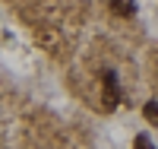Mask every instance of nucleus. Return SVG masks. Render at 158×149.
Instances as JSON below:
<instances>
[{
  "mask_svg": "<svg viewBox=\"0 0 158 149\" xmlns=\"http://www.w3.org/2000/svg\"><path fill=\"white\" fill-rule=\"evenodd\" d=\"M101 89H104V108H108V111H114V108L120 105V83H117V73H114V70H104V83H101Z\"/></svg>",
  "mask_w": 158,
  "mask_h": 149,
  "instance_id": "f257e3e1",
  "label": "nucleus"
},
{
  "mask_svg": "<svg viewBox=\"0 0 158 149\" xmlns=\"http://www.w3.org/2000/svg\"><path fill=\"white\" fill-rule=\"evenodd\" d=\"M111 7H114L117 16H133V13H136V3H133V0H111Z\"/></svg>",
  "mask_w": 158,
  "mask_h": 149,
  "instance_id": "f03ea898",
  "label": "nucleus"
},
{
  "mask_svg": "<svg viewBox=\"0 0 158 149\" xmlns=\"http://www.w3.org/2000/svg\"><path fill=\"white\" fill-rule=\"evenodd\" d=\"M142 114H146V121H152V124H158V102H149L146 108H142Z\"/></svg>",
  "mask_w": 158,
  "mask_h": 149,
  "instance_id": "7ed1b4c3",
  "label": "nucleus"
},
{
  "mask_svg": "<svg viewBox=\"0 0 158 149\" xmlns=\"http://www.w3.org/2000/svg\"><path fill=\"white\" fill-rule=\"evenodd\" d=\"M152 143H149V137H136V149H149Z\"/></svg>",
  "mask_w": 158,
  "mask_h": 149,
  "instance_id": "20e7f679",
  "label": "nucleus"
}]
</instances>
